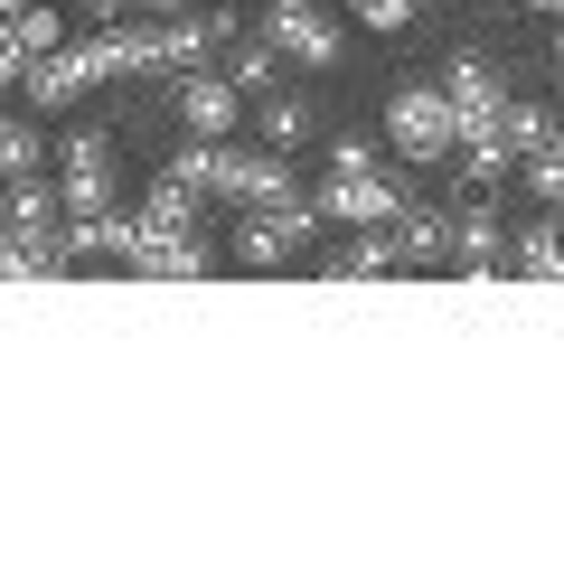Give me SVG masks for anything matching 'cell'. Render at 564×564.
Instances as JSON below:
<instances>
[{
  "label": "cell",
  "mask_w": 564,
  "mask_h": 564,
  "mask_svg": "<svg viewBox=\"0 0 564 564\" xmlns=\"http://www.w3.org/2000/svg\"><path fill=\"white\" fill-rule=\"evenodd\" d=\"M132 226H198V188H188V180H170V170H161V180H151V198H141V217Z\"/></svg>",
  "instance_id": "ffe728a7"
},
{
  "label": "cell",
  "mask_w": 564,
  "mask_h": 564,
  "mask_svg": "<svg viewBox=\"0 0 564 564\" xmlns=\"http://www.w3.org/2000/svg\"><path fill=\"white\" fill-rule=\"evenodd\" d=\"M377 122H386V151H395L404 170H443L452 141H462V113H452L443 85H395Z\"/></svg>",
  "instance_id": "6da1fadb"
},
{
  "label": "cell",
  "mask_w": 564,
  "mask_h": 564,
  "mask_svg": "<svg viewBox=\"0 0 564 564\" xmlns=\"http://www.w3.org/2000/svg\"><path fill=\"white\" fill-rule=\"evenodd\" d=\"M20 66H29V57H20V39H0V95L20 85Z\"/></svg>",
  "instance_id": "484cf974"
},
{
  "label": "cell",
  "mask_w": 564,
  "mask_h": 564,
  "mask_svg": "<svg viewBox=\"0 0 564 564\" xmlns=\"http://www.w3.org/2000/svg\"><path fill=\"white\" fill-rule=\"evenodd\" d=\"M47 161H57V198H66V217H76V207H113V132H104V122L57 132V141H47Z\"/></svg>",
  "instance_id": "8992f818"
},
{
  "label": "cell",
  "mask_w": 564,
  "mask_h": 564,
  "mask_svg": "<svg viewBox=\"0 0 564 564\" xmlns=\"http://www.w3.org/2000/svg\"><path fill=\"white\" fill-rule=\"evenodd\" d=\"M198 198H217V207H282V198H302V180H292L282 151H226V141H207Z\"/></svg>",
  "instance_id": "3957f363"
},
{
  "label": "cell",
  "mask_w": 564,
  "mask_h": 564,
  "mask_svg": "<svg viewBox=\"0 0 564 564\" xmlns=\"http://www.w3.org/2000/svg\"><path fill=\"white\" fill-rule=\"evenodd\" d=\"M329 170H377V132H339L329 141Z\"/></svg>",
  "instance_id": "d4e9b609"
},
{
  "label": "cell",
  "mask_w": 564,
  "mask_h": 564,
  "mask_svg": "<svg viewBox=\"0 0 564 564\" xmlns=\"http://www.w3.org/2000/svg\"><path fill=\"white\" fill-rule=\"evenodd\" d=\"M321 273H329V282H395V273H404V245L386 236V226H358V236H348Z\"/></svg>",
  "instance_id": "2e32d148"
},
{
  "label": "cell",
  "mask_w": 564,
  "mask_h": 564,
  "mask_svg": "<svg viewBox=\"0 0 564 564\" xmlns=\"http://www.w3.org/2000/svg\"><path fill=\"white\" fill-rule=\"evenodd\" d=\"M348 10H358V29L395 39V29H414V10H423V0H348Z\"/></svg>",
  "instance_id": "cb8c5ba5"
},
{
  "label": "cell",
  "mask_w": 564,
  "mask_h": 564,
  "mask_svg": "<svg viewBox=\"0 0 564 564\" xmlns=\"http://www.w3.org/2000/svg\"><path fill=\"white\" fill-rule=\"evenodd\" d=\"M452 254H462V263H452V273H462V282H499L508 273V226H499V207H489V198H470V207H452Z\"/></svg>",
  "instance_id": "4fadbf2b"
},
{
  "label": "cell",
  "mask_w": 564,
  "mask_h": 564,
  "mask_svg": "<svg viewBox=\"0 0 564 564\" xmlns=\"http://www.w3.org/2000/svg\"><path fill=\"white\" fill-rule=\"evenodd\" d=\"M0 226H20L29 245H47V254H57V226H66L57 180H47V170H29V180H0ZM57 263H66V254H57Z\"/></svg>",
  "instance_id": "7c38bea8"
},
{
  "label": "cell",
  "mask_w": 564,
  "mask_h": 564,
  "mask_svg": "<svg viewBox=\"0 0 564 564\" xmlns=\"http://www.w3.org/2000/svg\"><path fill=\"white\" fill-rule=\"evenodd\" d=\"M518 180H527V198H536V207H564V161H555V151H527Z\"/></svg>",
  "instance_id": "603a6c76"
},
{
  "label": "cell",
  "mask_w": 564,
  "mask_h": 564,
  "mask_svg": "<svg viewBox=\"0 0 564 564\" xmlns=\"http://www.w3.org/2000/svg\"><path fill=\"white\" fill-rule=\"evenodd\" d=\"M29 170H47L39 113H0V180H29Z\"/></svg>",
  "instance_id": "d6986e66"
},
{
  "label": "cell",
  "mask_w": 564,
  "mask_h": 564,
  "mask_svg": "<svg viewBox=\"0 0 564 564\" xmlns=\"http://www.w3.org/2000/svg\"><path fill=\"white\" fill-rule=\"evenodd\" d=\"M226 39H245V20L236 10H151V76H198V66H217L226 57Z\"/></svg>",
  "instance_id": "7a4b0ae2"
},
{
  "label": "cell",
  "mask_w": 564,
  "mask_h": 564,
  "mask_svg": "<svg viewBox=\"0 0 564 564\" xmlns=\"http://www.w3.org/2000/svg\"><path fill=\"white\" fill-rule=\"evenodd\" d=\"M527 10H545V20H564V0H527Z\"/></svg>",
  "instance_id": "f546056e"
},
{
  "label": "cell",
  "mask_w": 564,
  "mask_h": 564,
  "mask_svg": "<svg viewBox=\"0 0 564 564\" xmlns=\"http://www.w3.org/2000/svg\"><path fill=\"white\" fill-rule=\"evenodd\" d=\"M85 20H95V29H104V20H122V0H85Z\"/></svg>",
  "instance_id": "83f0119b"
},
{
  "label": "cell",
  "mask_w": 564,
  "mask_h": 564,
  "mask_svg": "<svg viewBox=\"0 0 564 564\" xmlns=\"http://www.w3.org/2000/svg\"><path fill=\"white\" fill-rule=\"evenodd\" d=\"M263 39L282 47V66H339V57H348L339 20L311 10V0H273V10H263Z\"/></svg>",
  "instance_id": "ba28073f"
},
{
  "label": "cell",
  "mask_w": 564,
  "mask_h": 564,
  "mask_svg": "<svg viewBox=\"0 0 564 564\" xmlns=\"http://www.w3.org/2000/svg\"><path fill=\"white\" fill-rule=\"evenodd\" d=\"M20 10H29V0H20Z\"/></svg>",
  "instance_id": "4dcf8cb0"
},
{
  "label": "cell",
  "mask_w": 564,
  "mask_h": 564,
  "mask_svg": "<svg viewBox=\"0 0 564 564\" xmlns=\"http://www.w3.org/2000/svg\"><path fill=\"white\" fill-rule=\"evenodd\" d=\"M10 39H20V57H47V47H66V10H57V0H29Z\"/></svg>",
  "instance_id": "7402d4cb"
},
{
  "label": "cell",
  "mask_w": 564,
  "mask_h": 564,
  "mask_svg": "<svg viewBox=\"0 0 564 564\" xmlns=\"http://www.w3.org/2000/svg\"><path fill=\"white\" fill-rule=\"evenodd\" d=\"M226 85H236V95L245 104H254V95H273V85H282V47L273 39H263V29H254V39H226Z\"/></svg>",
  "instance_id": "ac0fdd59"
},
{
  "label": "cell",
  "mask_w": 564,
  "mask_h": 564,
  "mask_svg": "<svg viewBox=\"0 0 564 564\" xmlns=\"http://www.w3.org/2000/svg\"><path fill=\"white\" fill-rule=\"evenodd\" d=\"M170 122L188 141H226L245 122V95L226 85V66H198V76H170Z\"/></svg>",
  "instance_id": "52a82bcc"
},
{
  "label": "cell",
  "mask_w": 564,
  "mask_h": 564,
  "mask_svg": "<svg viewBox=\"0 0 564 564\" xmlns=\"http://www.w3.org/2000/svg\"><path fill=\"white\" fill-rule=\"evenodd\" d=\"M508 273L518 282H564V217H527L518 236H508Z\"/></svg>",
  "instance_id": "e0dca14e"
},
{
  "label": "cell",
  "mask_w": 564,
  "mask_h": 564,
  "mask_svg": "<svg viewBox=\"0 0 564 564\" xmlns=\"http://www.w3.org/2000/svg\"><path fill=\"white\" fill-rule=\"evenodd\" d=\"M386 236L404 245V273H423V263H443V254H452V207H433V198H404L395 217H386Z\"/></svg>",
  "instance_id": "9a60e30c"
},
{
  "label": "cell",
  "mask_w": 564,
  "mask_h": 564,
  "mask_svg": "<svg viewBox=\"0 0 564 564\" xmlns=\"http://www.w3.org/2000/svg\"><path fill=\"white\" fill-rule=\"evenodd\" d=\"M245 122H254V141H263V151H282V161L321 141V104H311V95H282V85L245 104Z\"/></svg>",
  "instance_id": "5bb4252c"
},
{
  "label": "cell",
  "mask_w": 564,
  "mask_h": 564,
  "mask_svg": "<svg viewBox=\"0 0 564 564\" xmlns=\"http://www.w3.org/2000/svg\"><path fill=\"white\" fill-rule=\"evenodd\" d=\"M404 198H414L404 188V161H377V170H329L311 207H321V226H386Z\"/></svg>",
  "instance_id": "5b68a950"
},
{
  "label": "cell",
  "mask_w": 564,
  "mask_h": 564,
  "mask_svg": "<svg viewBox=\"0 0 564 564\" xmlns=\"http://www.w3.org/2000/svg\"><path fill=\"white\" fill-rule=\"evenodd\" d=\"M47 273H66L47 245H29L20 226H0V282H47Z\"/></svg>",
  "instance_id": "44dd1931"
},
{
  "label": "cell",
  "mask_w": 564,
  "mask_h": 564,
  "mask_svg": "<svg viewBox=\"0 0 564 564\" xmlns=\"http://www.w3.org/2000/svg\"><path fill=\"white\" fill-rule=\"evenodd\" d=\"M311 245H321V207H311V198L245 207V226H236V263H245V273H282L292 254L311 263Z\"/></svg>",
  "instance_id": "277c9868"
},
{
  "label": "cell",
  "mask_w": 564,
  "mask_h": 564,
  "mask_svg": "<svg viewBox=\"0 0 564 564\" xmlns=\"http://www.w3.org/2000/svg\"><path fill=\"white\" fill-rule=\"evenodd\" d=\"M545 66H555V85H564V20L545 29Z\"/></svg>",
  "instance_id": "4316f807"
},
{
  "label": "cell",
  "mask_w": 564,
  "mask_h": 564,
  "mask_svg": "<svg viewBox=\"0 0 564 564\" xmlns=\"http://www.w3.org/2000/svg\"><path fill=\"white\" fill-rule=\"evenodd\" d=\"M132 236L141 226L122 217V207H76V217L57 226V254H66V273H76V263H132Z\"/></svg>",
  "instance_id": "30bf717a"
},
{
  "label": "cell",
  "mask_w": 564,
  "mask_h": 564,
  "mask_svg": "<svg viewBox=\"0 0 564 564\" xmlns=\"http://www.w3.org/2000/svg\"><path fill=\"white\" fill-rule=\"evenodd\" d=\"M132 273L141 282H198V273H217V245H207L198 226H141L132 236Z\"/></svg>",
  "instance_id": "9c48e42d"
},
{
  "label": "cell",
  "mask_w": 564,
  "mask_h": 564,
  "mask_svg": "<svg viewBox=\"0 0 564 564\" xmlns=\"http://www.w3.org/2000/svg\"><path fill=\"white\" fill-rule=\"evenodd\" d=\"M433 85L452 95V113H462V122H480V113H499V104H508V66L489 57V47H452Z\"/></svg>",
  "instance_id": "8fae6325"
},
{
  "label": "cell",
  "mask_w": 564,
  "mask_h": 564,
  "mask_svg": "<svg viewBox=\"0 0 564 564\" xmlns=\"http://www.w3.org/2000/svg\"><path fill=\"white\" fill-rule=\"evenodd\" d=\"M122 10H180V0H122Z\"/></svg>",
  "instance_id": "f1b7e54d"
}]
</instances>
